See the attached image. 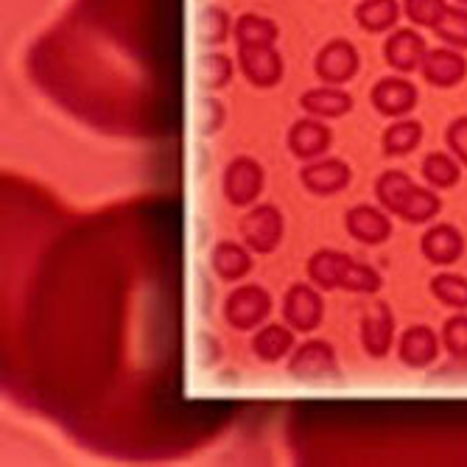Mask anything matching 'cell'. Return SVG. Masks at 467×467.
Here are the masks:
<instances>
[{"instance_id": "obj_17", "label": "cell", "mask_w": 467, "mask_h": 467, "mask_svg": "<svg viewBox=\"0 0 467 467\" xmlns=\"http://www.w3.org/2000/svg\"><path fill=\"white\" fill-rule=\"evenodd\" d=\"M350 254L345 252H336V249H319L311 254L308 261V277L317 288L333 291L338 288V280H342V269L348 264Z\"/></svg>"}, {"instance_id": "obj_22", "label": "cell", "mask_w": 467, "mask_h": 467, "mask_svg": "<svg viewBox=\"0 0 467 467\" xmlns=\"http://www.w3.org/2000/svg\"><path fill=\"white\" fill-rule=\"evenodd\" d=\"M422 140V126L417 120H400L392 123L389 130L380 138V146H384V154L389 157H403L409 151H414Z\"/></svg>"}, {"instance_id": "obj_25", "label": "cell", "mask_w": 467, "mask_h": 467, "mask_svg": "<svg viewBox=\"0 0 467 467\" xmlns=\"http://www.w3.org/2000/svg\"><path fill=\"white\" fill-rule=\"evenodd\" d=\"M338 288L353 291V294H375L380 291V275L353 258H348L345 269H342V280H338Z\"/></svg>"}, {"instance_id": "obj_12", "label": "cell", "mask_w": 467, "mask_h": 467, "mask_svg": "<svg viewBox=\"0 0 467 467\" xmlns=\"http://www.w3.org/2000/svg\"><path fill=\"white\" fill-rule=\"evenodd\" d=\"M372 104L380 115L387 118H400L414 109L417 104V90L403 78H384L375 84L372 90Z\"/></svg>"}, {"instance_id": "obj_21", "label": "cell", "mask_w": 467, "mask_h": 467, "mask_svg": "<svg viewBox=\"0 0 467 467\" xmlns=\"http://www.w3.org/2000/svg\"><path fill=\"white\" fill-rule=\"evenodd\" d=\"M422 54H426V46L411 31H400L387 46V62L395 65L398 70H414L422 62Z\"/></svg>"}, {"instance_id": "obj_1", "label": "cell", "mask_w": 467, "mask_h": 467, "mask_svg": "<svg viewBox=\"0 0 467 467\" xmlns=\"http://www.w3.org/2000/svg\"><path fill=\"white\" fill-rule=\"evenodd\" d=\"M238 230H241L244 244L252 252L269 254V252H275L280 246L283 233H285V222H283V213L275 204H258L241 219Z\"/></svg>"}, {"instance_id": "obj_11", "label": "cell", "mask_w": 467, "mask_h": 467, "mask_svg": "<svg viewBox=\"0 0 467 467\" xmlns=\"http://www.w3.org/2000/svg\"><path fill=\"white\" fill-rule=\"evenodd\" d=\"M420 249H422V254H426V261H431L437 266H448V264H456L462 258L464 238H462V233L456 227L437 224L426 235H422Z\"/></svg>"}, {"instance_id": "obj_14", "label": "cell", "mask_w": 467, "mask_h": 467, "mask_svg": "<svg viewBox=\"0 0 467 467\" xmlns=\"http://www.w3.org/2000/svg\"><path fill=\"white\" fill-rule=\"evenodd\" d=\"M210 264H213L216 275L222 280H241L249 275L252 269V254H249V246L244 244H235V241H219L213 246V252H210Z\"/></svg>"}, {"instance_id": "obj_27", "label": "cell", "mask_w": 467, "mask_h": 467, "mask_svg": "<svg viewBox=\"0 0 467 467\" xmlns=\"http://www.w3.org/2000/svg\"><path fill=\"white\" fill-rule=\"evenodd\" d=\"M395 17H398L395 0H369V4H364L358 9V20L369 31H384V28H389L395 23Z\"/></svg>"}, {"instance_id": "obj_24", "label": "cell", "mask_w": 467, "mask_h": 467, "mask_svg": "<svg viewBox=\"0 0 467 467\" xmlns=\"http://www.w3.org/2000/svg\"><path fill=\"white\" fill-rule=\"evenodd\" d=\"M440 210H442V199L434 191L414 185V191L409 193V199H406V204L400 210V216L409 224H426V222H431L440 213Z\"/></svg>"}, {"instance_id": "obj_35", "label": "cell", "mask_w": 467, "mask_h": 467, "mask_svg": "<svg viewBox=\"0 0 467 467\" xmlns=\"http://www.w3.org/2000/svg\"><path fill=\"white\" fill-rule=\"evenodd\" d=\"M224 28H227V20L222 12H213V17H207V28H204V39H224Z\"/></svg>"}, {"instance_id": "obj_8", "label": "cell", "mask_w": 467, "mask_h": 467, "mask_svg": "<svg viewBox=\"0 0 467 467\" xmlns=\"http://www.w3.org/2000/svg\"><path fill=\"white\" fill-rule=\"evenodd\" d=\"M345 227H348V233H350L356 241L369 244V246L384 244V241L392 235V222H389V216L384 213V210L369 207V204L353 207L350 213H348V219H345Z\"/></svg>"}, {"instance_id": "obj_3", "label": "cell", "mask_w": 467, "mask_h": 467, "mask_svg": "<svg viewBox=\"0 0 467 467\" xmlns=\"http://www.w3.org/2000/svg\"><path fill=\"white\" fill-rule=\"evenodd\" d=\"M266 182L264 165L252 157H235L224 171V196L235 207H246L261 196Z\"/></svg>"}, {"instance_id": "obj_7", "label": "cell", "mask_w": 467, "mask_h": 467, "mask_svg": "<svg viewBox=\"0 0 467 467\" xmlns=\"http://www.w3.org/2000/svg\"><path fill=\"white\" fill-rule=\"evenodd\" d=\"M303 185L317 193V196H333L338 191H345L353 180V171L345 160H319L311 162L308 168H303L300 174Z\"/></svg>"}, {"instance_id": "obj_10", "label": "cell", "mask_w": 467, "mask_h": 467, "mask_svg": "<svg viewBox=\"0 0 467 467\" xmlns=\"http://www.w3.org/2000/svg\"><path fill=\"white\" fill-rule=\"evenodd\" d=\"M333 132L322 120H296L288 130V149L300 160H314L330 149Z\"/></svg>"}, {"instance_id": "obj_28", "label": "cell", "mask_w": 467, "mask_h": 467, "mask_svg": "<svg viewBox=\"0 0 467 467\" xmlns=\"http://www.w3.org/2000/svg\"><path fill=\"white\" fill-rule=\"evenodd\" d=\"M275 26L269 20H258V17H244L238 23V39L244 48H254V46H272L275 39Z\"/></svg>"}, {"instance_id": "obj_4", "label": "cell", "mask_w": 467, "mask_h": 467, "mask_svg": "<svg viewBox=\"0 0 467 467\" xmlns=\"http://www.w3.org/2000/svg\"><path fill=\"white\" fill-rule=\"evenodd\" d=\"M283 317L285 322L300 330V333H311L319 327L322 317H325V306H322V294L308 285V283H294L285 291V300H283Z\"/></svg>"}, {"instance_id": "obj_32", "label": "cell", "mask_w": 467, "mask_h": 467, "mask_svg": "<svg viewBox=\"0 0 467 467\" xmlns=\"http://www.w3.org/2000/svg\"><path fill=\"white\" fill-rule=\"evenodd\" d=\"M196 123H199V132L202 135H216L222 126H224V107L216 101V99H207L199 104V115H196Z\"/></svg>"}, {"instance_id": "obj_2", "label": "cell", "mask_w": 467, "mask_h": 467, "mask_svg": "<svg viewBox=\"0 0 467 467\" xmlns=\"http://www.w3.org/2000/svg\"><path fill=\"white\" fill-rule=\"evenodd\" d=\"M272 314V296L266 288L246 283L238 285L224 303V319L230 327L235 330H252L266 322V317Z\"/></svg>"}, {"instance_id": "obj_18", "label": "cell", "mask_w": 467, "mask_h": 467, "mask_svg": "<svg viewBox=\"0 0 467 467\" xmlns=\"http://www.w3.org/2000/svg\"><path fill=\"white\" fill-rule=\"evenodd\" d=\"M464 59L451 51H434L429 59H422V73L434 88H453L464 78Z\"/></svg>"}, {"instance_id": "obj_19", "label": "cell", "mask_w": 467, "mask_h": 467, "mask_svg": "<svg viewBox=\"0 0 467 467\" xmlns=\"http://www.w3.org/2000/svg\"><path fill=\"white\" fill-rule=\"evenodd\" d=\"M303 109H308L317 118H342L353 109V99L336 88H319V90H308L300 99Z\"/></svg>"}, {"instance_id": "obj_30", "label": "cell", "mask_w": 467, "mask_h": 467, "mask_svg": "<svg viewBox=\"0 0 467 467\" xmlns=\"http://www.w3.org/2000/svg\"><path fill=\"white\" fill-rule=\"evenodd\" d=\"M230 73H233V65L224 57H207L202 62L199 78H202L204 88H224V84L230 81Z\"/></svg>"}, {"instance_id": "obj_6", "label": "cell", "mask_w": 467, "mask_h": 467, "mask_svg": "<svg viewBox=\"0 0 467 467\" xmlns=\"http://www.w3.org/2000/svg\"><path fill=\"white\" fill-rule=\"evenodd\" d=\"M338 361H336V350L327 342H306L303 348H296L291 361H288V372L300 380H322L336 375Z\"/></svg>"}, {"instance_id": "obj_15", "label": "cell", "mask_w": 467, "mask_h": 467, "mask_svg": "<svg viewBox=\"0 0 467 467\" xmlns=\"http://www.w3.org/2000/svg\"><path fill=\"white\" fill-rule=\"evenodd\" d=\"M356 67H358V57H356L353 46H348V42H330V46L317 59V73L330 84L348 81L356 73Z\"/></svg>"}, {"instance_id": "obj_5", "label": "cell", "mask_w": 467, "mask_h": 467, "mask_svg": "<svg viewBox=\"0 0 467 467\" xmlns=\"http://www.w3.org/2000/svg\"><path fill=\"white\" fill-rule=\"evenodd\" d=\"M395 342V317L387 303H372L361 317V348L369 358H384Z\"/></svg>"}, {"instance_id": "obj_26", "label": "cell", "mask_w": 467, "mask_h": 467, "mask_svg": "<svg viewBox=\"0 0 467 467\" xmlns=\"http://www.w3.org/2000/svg\"><path fill=\"white\" fill-rule=\"evenodd\" d=\"M431 294L448 308H456V311L467 308V280L459 275H437L431 280Z\"/></svg>"}, {"instance_id": "obj_31", "label": "cell", "mask_w": 467, "mask_h": 467, "mask_svg": "<svg viewBox=\"0 0 467 467\" xmlns=\"http://www.w3.org/2000/svg\"><path fill=\"white\" fill-rule=\"evenodd\" d=\"M437 31L456 46L467 48V15L464 12H445L437 23Z\"/></svg>"}, {"instance_id": "obj_13", "label": "cell", "mask_w": 467, "mask_h": 467, "mask_svg": "<svg viewBox=\"0 0 467 467\" xmlns=\"http://www.w3.org/2000/svg\"><path fill=\"white\" fill-rule=\"evenodd\" d=\"M241 67L254 88H272L283 76V62L269 46H254L241 51Z\"/></svg>"}, {"instance_id": "obj_9", "label": "cell", "mask_w": 467, "mask_h": 467, "mask_svg": "<svg viewBox=\"0 0 467 467\" xmlns=\"http://www.w3.org/2000/svg\"><path fill=\"white\" fill-rule=\"evenodd\" d=\"M400 361L411 369H422V367H431L440 356V338L431 327L426 325H414L403 333L400 338Z\"/></svg>"}, {"instance_id": "obj_29", "label": "cell", "mask_w": 467, "mask_h": 467, "mask_svg": "<svg viewBox=\"0 0 467 467\" xmlns=\"http://www.w3.org/2000/svg\"><path fill=\"white\" fill-rule=\"evenodd\" d=\"M442 345L453 358L467 361V317H451L442 327Z\"/></svg>"}, {"instance_id": "obj_16", "label": "cell", "mask_w": 467, "mask_h": 467, "mask_svg": "<svg viewBox=\"0 0 467 467\" xmlns=\"http://www.w3.org/2000/svg\"><path fill=\"white\" fill-rule=\"evenodd\" d=\"M294 350V327L285 325H266L252 338V353L266 364L285 358Z\"/></svg>"}, {"instance_id": "obj_20", "label": "cell", "mask_w": 467, "mask_h": 467, "mask_svg": "<svg viewBox=\"0 0 467 467\" xmlns=\"http://www.w3.org/2000/svg\"><path fill=\"white\" fill-rule=\"evenodd\" d=\"M411 191H414V182L403 171H387V174H380L375 182V196H378L380 207H384L387 213H395V216H400V210H403Z\"/></svg>"}, {"instance_id": "obj_23", "label": "cell", "mask_w": 467, "mask_h": 467, "mask_svg": "<svg viewBox=\"0 0 467 467\" xmlns=\"http://www.w3.org/2000/svg\"><path fill=\"white\" fill-rule=\"evenodd\" d=\"M422 177H426V182L434 191H445V188H453L459 182L462 168L445 151H434V154H429L426 160H422Z\"/></svg>"}, {"instance_id": "obj_33", "label": "cell", "mask_w": 467, "mask_h": 467, "mask_svg": "<svg viewBox=\"0 0 467 467\" xmlns=\"http://www.w3.org/2000/svg\"><path fill=\"white\" fill-rule=\"evenodd\" d=\"M445 15L442 0H409V17L422 26H437Z\"/></svg>"}, {"instance_id": "obj_34", "label": "cell", "mask_w": 467, "mask_h": 467, "mask_svg": "<svg viewBox=\"0 0 467 467\" xmlns=\"http://www.w3.org/2000/svg\"><path fill=\"white\" fill-rule=\"evenodd\" d=\"M445 140H448V149L459 157V162L467 165V118H456L448 126Z\"/></svg>"}]
</instances>
